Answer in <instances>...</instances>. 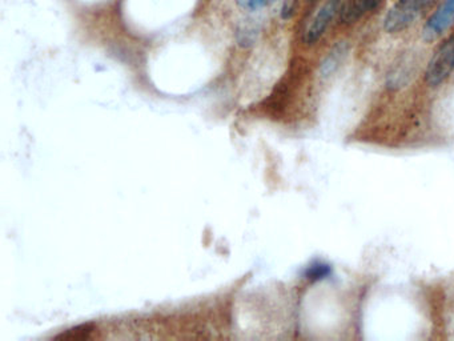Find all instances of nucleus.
<instances>
[{
  "label": "nucleus",
  "instance_id": "obj_1",
  "mask_svg": "<svg viewBox=\"0 0 454 341\" xmlns=\"http://www.w3.org/2000/svg\"><path fill=\"white\" fill-rule=\"evenodd\" d=\"M436 0H398L384 19L386 33L395 34L407 30L431 8Z\"/></svg>",
  "mask_w": 454,
  "mask_h": 341
},
{
  "label": "nucleus",
  "instance_id": "obj_2",
  "mask_svg": "<svg viewBox=\"0 0 454 341\" xmlns=\"http://www.w3.org/2000/svg\"><path fill=\"white\" fill-rule=\"evenodd\" d=\"M453 69L454 35H452L431 57L425 72V80L428 86L437 87L450 76Z\"/></svg>",
  "mask_w": 454,
  "mask_h": 341
},
{
  "label": "nucleus",
  "instance_id": "obj_3",
  "mask_svg": "<svg viewBox=\"0 0 454 341\" xmlns=\"http://www.w3.org/2000/svg\"><path fill=\"white\" fill-rule=\"evenodd\" d=\"M342 8V0H328L321 8L316 12V15L310 19L307 28L303 35V40L308 46L316 45L321 36L325 34L327 28L330 27V22L336 16L337 12Z\"/></svg>",
  "mask_w": 454,
  "mask_h": 341
},
{
  "label": "nucleus",
  "instance_id": "obj_4",
  "mask_svg": "<svg viewBox=\"0 0 454 341\" xmlns=\"http://www.w3.org/2000/svg\"><path fill=\"white\" fill-rule=\"evenodd\" d=\"M454 24V0H445L443 6L434 12L424 27V37L434 40L448 31Z\"/></svg>",
  "mask_w": 454,
  "mask_h": 341
},
{
  "label": "nucleus",
  "instance_id": "obj_5",
  "mask_svg": "<svg viewBox=\"0 0 454 341\" xmlns=\"http://www.w3.org/2000/svg\"><path fill=\"white\" fill-rule=\"evenodd\" d=\"M330 274V267L327 264H321V262H316L313 265H310L305 272V276L310 280H320L324 279Z\"/></svg>",
  "mask_w": 454,
  "mask_h": 341
},
{
  "label": "nucleus",
  "instance_id": "obj_6",
  "mask_svg": "<svg viewBox=\"0 0 454 341\" xmlns=\"http://www.w3.org/2000/svg\"><path fill=\"white\" fill-rule=\"evenodd\" d=\"M342 54H345V51H344L341 47L334 48V51L330 52V57H327L325 63L322 64L324 74H330L332 71H334L336 66L340 63L341 59H342Z\"/></svg>",
  "mask_w": 454,
  "mask_h": 341
},
{
  "label": "nucleus",
  "instance_id": "obj_7",
  "mask_svg": "<svg viewBox=\"0 0 454 341\" xmlns=\"http://www.w3.org/2000/svg\"><path fill=\"white\" fill-rule=\"evenodd\" d=\"M239 1L240 6L244 8V10H250V11H255V10H259V8H262L265 7L268 3H271L272 0H238Z\"/></svg>",
  "mask_w": 454,
  "mask_h": 341
},
{
  "label": "nucleus",
  "instance_id": "obj_8",
  "mask_svg": "<svg viewBox=\"0 0 454 341\" xmlns=\"http://www.w3.org/2000/svg\"><path fill=\"white\" fill-rule=\"evenodd\" d=\"M383 0H363V4H365V10L366 12L372 11L375 10L376 7L380 6Z\"/></svg>",
  "mask_w": 454,
  "mask_h": 341
}]
</instances>
